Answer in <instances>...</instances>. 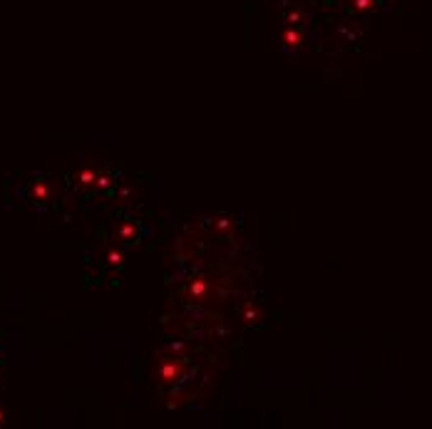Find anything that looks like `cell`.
<instances>
[{
	"instance_id": "3",
	"label": "cell",
	"mask_w": 432,
	"mask_h": 429,
	"mask_svg": "<svg viewBox=\"0 0 432 429\" xmlns=\"http://www.w3.org/2000/svg\"><path fill=\"white\" fill-rule=\"evenodd\" d=\"M206 293H209V281H206V278H197V281H191L189 295H191L194 300H204Z\"/></svg>"
},
{
	"instance_id": "4",
	"label": "cell",
	"mask_w": 432,
	"mask_h": 429,
	"mask_svg": "<svg viewBox=\"0 0 432 429\" xmlns=\"http://www.w3.org/2000/svg\"><path fill=\"white\" fill-rule=\"evenodd\" d=\"M283 42H286L288 48H298L300 42H303V35L296 32V30H286V32H283Z\"/></svg>"
},
{
	"instance_id": "6",
	"label": "cell",
	"mask_w": 432,
	"mask_h": 429,
	"mask_svg": "<svg viewBox=\"0 0 432 429\" xmlns=\"http://www.w3.org/2000/svg\"><path fill=\"white\" fill-rule=\"evenodd\" d=\"M244 320H246V323H256L258 313H256V310H246V313H244Z\"/></svg>"
},
{
	"instance_id": "1",
	"label": "cell",
	"mask_w": 432,
	"mask_h": 429,
	"mask_svg": "<svg viewBox=\"0 0 432 429\" xmlns=\"http://www.w3.org/2000/svg\"><path fill=\"white\" fill-rule=\"evenodd\" d=\"M182 375H184V362H182V360L177 362L174 357L159 362V367H157V377H159V382H164V384L177 382Z\"/></svg>"
},
{
	"instance_id": "5",
	"label": "cell",
	"mask_w": 432,
	"mask_h": 429,
	"mask_svg": "<svg viewBox=\"0 0 432 429\" xmlns=\"http://www.w3.org/2000/svg\"><path fill=\"white\" fill-rule=\"evenodd\" d=\"M229 226H231V219H229V216H221V219H216V228H219V231H226Z\"/></svg>"
},
{
	"instance_id": "2",
	"label": "cell",
	"mask_w": 432,
	"mask_h": 429,
	"mask_svg": "<svg viewBox=\"0 0 432 429\" xmlns=\"http://www.w3.org/2000/svg\"><path fill=\"white\" fill-rule=\"evenodd\" d=\"M97 176H100L97 169H82V171H77V174H75V184L77 186H95Z\"/></svg>"
}]
</instances>
